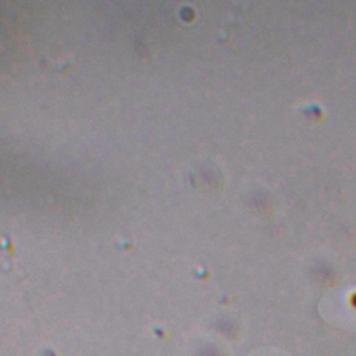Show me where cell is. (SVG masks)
<instances>
[{
	"label": "cell",
	"mask_w": 356,
	"mask_h": 356,
	"mask_svg": "<svg viewBox=\"0 0 356 356\" xmlns=\"http://www.w3.org/2000/svg\"><path fill=\"white\" fill-rule=\"evenodd\" d=\"M349 305L352 306L353 310H356V291L349 293Z\"/></svg>",
	"instance_id": "6da1fadb"
}]
</instances>
